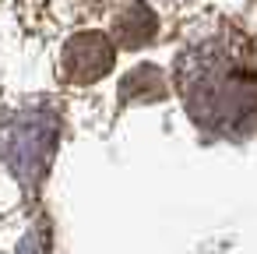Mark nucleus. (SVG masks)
<instances>
[{"mask_svg":"<svg viewBox=\"0 0 257 254\" xmlns=\"http://www.w3.org/2000/svg\"><path fill=\"white\" fill-rule=\"evenodd\" d=\"M106 46H109V43H106L102 36H95V32L71 39V43H67V57H64L67 74H71L74 81H92V78H99V74L109 67L113 53H109V57H92V53H102Z\"/></svg>","mask_w":257,"mask_h":254,"instance_id":"obj_1","label":"nucleus"}]
</instances>
